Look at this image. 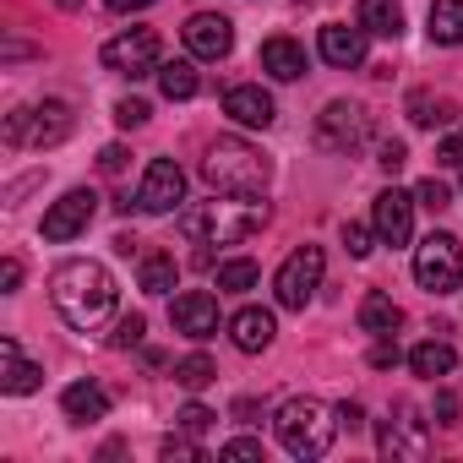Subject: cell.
Listing matches in <instances>:
<instances>
[{
  "label": "cell",
  "instance_id": "cell-18",
  "mask_svg": "<svg viewBox=\"0 0 463 463\" xmlns=\"http://www.w3.org/2000/svg\"><path fill=\"white\" fill-rule=\"evenodd\" d=\"M39 382H44V365L23 360L17 338H0V387H6L12 398H23V392H33Z\"/></svg>",
  "mask_w": 463,
  "mask_h": 463
},
{
  "label": "cell",
  "instance_id": "cell-19",
  "mask_svg": "<svg viewBox=\"0 0 463 463\" xmlns=\"http://www.w3.org/2000/svg\"><path fill=\"white\" fill-rule=\"evenodd\" d=\"M61 409H66V420L93 425V420H104V414H109V392H104L99 382H71V387L61 392Z\"/></svg>",
  "mask_w": 463,
  "mask_h": 463
},
{
  "label": "cell",
  "instance_id": "cell-37",
  "mask_svg": "<svg viewBox=\"0 0 463 463\" xmlns=\"http://www.w3.org/2000/svg\"><path fill=\"white\" fill-rule=\"evenodd\" d=\"M218 452H223V458H262V441H251V436H235V441H223Z\"/></svg>",
  "mask_w": 463,
  "mask_h": 463
},
{
  "label": "cell",
  "instance_id": "cell-3",
  "mask_svg": "<svg viewBox=\"0 0 463 463\" xmlns=\"http://www.w3.org/2000/svg\"><path fill=\"white\" fill-rule=\"evenodd\" d=\"M273 430H279V441H284L289 458H322L344 425H338V409H327L322 398H289L279 409Z\"/></svg>",
  "mask_w": 463,
  "mask_h": 463
},
{
  "label": "cell",
  "instance_id": "cell-10",
  "mask_svg": "<svg viewBox=\"0 0 463 463\" xmlns=\"http://www.w3.org/2000/svg\"><path fill=\"white\" fill-rule=\"evenodd\" d=\"M93 213H99V196L88 191V185H77V191H66L50 213H44V241H55V246H66V241H77V235H88V223H93Z\"/></svg>",
  "mask_w": 463,
  "mask_h": 463
},
{
  "label": "cell",
  "instance_id": "cell-29",
  "mask_svg": "<svg viewBox=\"0 0 463 463\" xmlns=\"http://www.w3.org/2000/svg\"><path fill=\"white\" fill-rule=\"evenodd\" d=\"M175 382H180L185 392H202L207 382H218V365H213L207 354H185V360L175 365Z\"/></svg>",
  "mask_w": 463,
  "mask_h": 463
},
{
  "label": "cell",
  "instance_id": "cell-44",
  "mask_svg": "<svg viewBox=\"0 0 463 463\" xmlns=\"http://www.w3.org/2000/svg\"><path fill=\"white\" fill-rule=\"evenodd\" d=\"M104 6H109V12H147L153 0H104Z\"/></svg>",
  "mask_w": 463,
  "mask_h": 463
},
{
  "label": "cell",
  "instance_id": "cell-1",
  "mask_svg": "<svg viewBox=\"0 0 463 463\" xmlns=\"http://www.w3.org/2000/svg\"><path fill=\"white\" fill-rule=\"evenodd\" d=\"M50 300H55V311H61L66 327L93 333L99 322H109L120 289H115V279H109L104 262H82V257H77V262H61V268H55V279H50Z\"/></svg>",
  "mask_w": 463,
  "mask_h": 463
},
{
  "label": "cell",
  "instance_id": "cell-6",
  "mask_svg": "<svg viewBox=\"0 0 463 463\" xmlns=\"http://www.w3.org/2000/svg\"><path fill=\"white\" fill-rule=\"evenodd\" d=\"M322 268H327L322 246H300V251H289V262H284V268H279V279H273L279 306H284V311H306V306H311V295L322 289Z\"/></svg>",
  "mask_w": 463,
  "mask_h": 463
},
{
  "label": "cell",
  "instance_id": "cell-38",
  "mask_svg": "<svg viewBox=\"0 0 463 463\" xmlns=\"http://www.w3.org/2000/svg\"><path fill=\"white\" fill-rule=\"evenodd\" d=\"M158 452H164L169 463H175V458H202V447H196V441H185V436H169V441H164Z\"/></svg>",
  "mask_w": 463,
  "mask_h": 463
},
{
  "label": "cell",
  "instance_id": "cell-28",
  "mask_svg": "<svg viewBox=\"0 0 463 463\" xmlns=\"http://www.w3.org/2000/svg\"><path fill=\"white\" fill-rule=\"evenodd\" d=\"M452 115H458V109H452L447 99H430V93H409V120H414V126H425V131H430V126H447Z\"/></svg>",
  "mask_w": 463,
  "mask_h": 463
},
{
  "label": "cell",
  "instance_id": "cell-11",
  "mask_svg": "<svg viewBox=\"0 0 463 463\" xmlns=\"http://www.w3.org/2000/svg\"><path fill=\"white\" fill-rule=\"evenodd\" d=\"M371 223H376L382 246H409L414 241V196L409 191H382L376 207H371Z\"/></svg>",
  "mask_w": 463,
  "mask_h": 463
},
{
  "label": "cell",
  "instance_id": "cell-16",
  "mask_svg": "<svg viewBox=\"0 0 463 463\" xmlns=\"http://www.w3.org/2000/svg\"><path fill=\"white\" fill-rule=\"evenodd\" d=\"M425 425L409 414V409H398V420H382V452L387 458H425Z\"/></svg>",
  "mask_w": 463,
  "mask_h": 463
},
{
  "label": "cell",
  "instance_id": "cell-27",
  "mask_svg": "<svg viewBox=\"0 0 463 463\" xmlns=\"http://www.w3.org/2000/svg\"><path fill=\"white\" fill-rule=\"evenodd\" d=\"M142 289L147 295H175V257L169 251L142 257Z\"/></svg>",
  "mask_w": 463,
  "mask_h": 463
},
{
  "label": "cell",
  "instance_id": "cell-30",
  "mask_svg": "<svg viewBox=\"0 0 463 463\" xmlns=\"http://www.w3.org/2000/svg\"><path fill=\"white\" fill-rule=\"evenodd\" d=\"M371 241H376V223H371V229H365V223H344V246H349V257H371V251H376Z\"/></svg>",
  "mask_w": 463,
  "mask_h": 463
},
{
  "label": "cell",
  "instance_id": "cell-31",
  "mask_svg": "<svg viewBox=\"0 0 463 463\" xmlns=\"http://www.w3.org/2000/svg\"><path fill=\"white\" fill-rule=\"evenodd\" d=\"M414 202H420V207H430V213H441V207H452V191H447V185H441V180L430 175V180H420Z\"/></svg>",
  "mask_w": 463,
  "mask_h": 463
},
{
  "label": "cell",
  "instance_id": "cell-23",
  "mask_svg": "<svg viewBox=\"0 0 463 463\" xmlns=\"http://www.w3.org/2000/svg\"><path fill=\"white\" fill-rule=\"evenodd\" d=\"M360 28L376 39H398L403 33V6L398 0H360Z\"/></svg>",
  "mask_w": 463,
  "mask_h": 463
},
{
  "label": "cell",
  "instance_id": "cell-13",
  "mask_svg": "<svg viewBox=\"0 0 463 463\" xmlns=\"http://www.w3.org/2000/svg\"><path fill=\"white\" fill-rule=\"evenodd\" d=\"M169 322H175L180 338H196V344H202V338L218 333V300H213L207 289H185V295H175Z\"/></svg>",
  "mask_w": 463,
  "mask_h": 463
},
{
  "label": "cell",
  "instance_id": "cell-39",
  "mask_svg": "<svg viewBox=\"0 0 463 463\" xmlns=\"http://www.w3.org/2000/svg\"><path fill=\"white\" fill-rule=\"evenodd\" d=\"M0 289H6V295H17V289H23V262H17V257L0 262Z\"/></svg>",
  "mask_w": 463,
  "mask_h": 463
},
{
  "label": "cell",
  "instance_id": "cell-43",
  "mask_svg": "<svg viewBox=\"0 0 463 463\" xmlns=\"http://www.w3.org/2000/svg\"><path fill=\"white\" fill-rule=\"evenodd\" d=\"M452 420H458V398L441 392V398H436V425H452Z\"/></svg>",
  "mask_w": 463,
  "mask_h": 463
},
{
  "label": "cell",
  "instance_id": "cell-15",
  "mask_svg": "<svg viewBox=\"0 0 463 463\" xmlns=\"http://www.w3.org/2000/svg\"><path fill=\"white\" fill-rule=\"evenodd\" d=\"M365 39H371V33H365L360 23H354V28H349V23H327V28L317 33V50H322L327 66L349 71V66H365Z\"/></svg>",
  "mask_w": 463,
  "mask_h": 463
},
{
  "label": "cell",
  "instance_id": "cell-7",
  "mask_svg": "<svg viewBox=\"0 0 463 463\" xmlns=\"http://www.w3.org/2000/svg\"><path fill=\"white\" fill-rule=\"evenodd\" d=\"M414 279H420V289H430V295H452L458 279H463L458 241H452V235H430V241H420V246H414Z\"/></svg>",
  "mask_w": 463,
  "mask_h": 463
},
{
  "label": "cell",
  "instance_id": "cell-17",
  "mask_svg": "<svg viewBox=\"0 0 463 463\" xmlns=\"http://www.w3.org/2000/svg\"><path fill=\"white\" fill-rule=\"evenodd\" d=\"M273 311H257V306H246V311H235L229 317V338H235V349L241 354H262L268 344H273Z\"/></svg>",
  "mask_w": 463,
  "mask_h": 463
},
{
  "label": "cell",
  "instance_id": "cell-26",
  "mask_svg": "<svg viewBox=\"0 0 463 463\" xmlns=\"http://www.w3.org/2000/svg\"><path fill=\"white\" fill-rule=\"evenodd\" d=\"M257 279H262V268H257L251 257L218 262V289H223V295H246V289H257Z\"/></svg>",
  "mask_w": 463,
  "mask_h": 463
},
{
  "label": "cell",
  "instance_id": "cell-36",
  "mask_svg": "<svg viewBox=\"0 0 463 463\" xmlns=\"http://www.w3.org/2000/svg\"><path fill=\"white\" fill-rule=\"evenodd\" d=\"M436 164H447V169H463V126H458V131H452V137L436 147Z\"/></svg>",
  "mask_w": 463,
  "mask_h": 463
},
{
  "label": "cell",
  "instance_id": "cell-45",
  "mask_svg": "<svg viewBox=\"0 0 463 463\" xmlns=\"http://www.w3.org/2000/svg\"><path fill=\"white\" fill-rule=\"evenodd\" d=\"M61 6H77V0H61Z\"/></svg>",
  "mask_w": 463,
  "mask_h": 463
},
{
  "label": "cell",
  "instance_id": "cell-9",
  "mask_svg": "<svg viewBox=\"0 0 463 463\" xmlns=\"http://www.w3.org/2000/svg\"><path fill=\"white\" fill-rule=\"evenodd\" d=\"M180 202H185V169L175 158H153L142 185H137V207L164 218V213H180Z\"/></svg>",
  "mask_w": 463,
  "mask_h": 463
},
{
  "label": "cell",
  "instance_id": "cell-40",
  "mask_svg": "<svg viewBox=\"0 0 463 463\" xmlns=\"http://www.w3.org/2000/svg\"><path fill=\"white\" fill-rule=\"evenodd\" d=\"M126 158H131V153L115 142V147H104V153H99V169H104V175H120V169H126Z\"/></svg>",
  "mask_w": 463,
  "mask_h": 463
},
{
  "label": "cell",
  "instance_id": "cell-5",
  "mask_svg": "<svg viewBox=\"0 0 463 463\" xmlns=\"http://www.w3.org/2000/svg\"><path fill=\"white\" fill-rule=\"evenodd\" d=\"M158 55H164V39H158L153 28H126L120 39L104 44V66H109L115 77H131V82H137V77H158V66H164Z\"/></svg>",
  "mask_w": 463,
  "mask_h": 463
},
{
  "label": "cell",
  "instance_id": "cell-14",
  "mask_svg": "<svg viewBox=\"0 0 463 463\" xmlns=\"http://www.w3.org/2000/svg\"><path fill=\"white\" fill-rule=\"evenodd\" d=\"M185 50H191L196 61H223L229 50H235V28H229L223 12H196V17L185 23Z\"/></svg>",
  "mask_w": 463,
  "mask_h": 463
},
{
  "label": "cell",
  "instance_id": "cell-41",
  "mask_svg": "<svg viewBox=\"0 0 463 463\" xmlns=\"http://www.w3.org/2000/svg\"><path fill=\"white\" fill-rule=\"evenodd\" d=\"M371 365H376V371H387V365H398V344H387V338H376V349H371Z\"/></svg>",
  "mask_w": 463,
  "mask_h": 463
},
{
  "label": "cell",
  "instance_id": "cell-35",
  "mask_svg": "<svg viewBox=\"0 0 463 463\" xmlns=\"http://www.w3.org/2000/svg\"><path fill=\"white\" fill-rule=\"evenodd\" d=\"M376 164H382L387 175H398V169L409 164V147H403V142H382V147H376Z\"/></svg>",
  "mask_w": 463,
  "mask_h": 463
},
{
  "label": "cell",
  "instance_id": "cell-32",
  "mask_svg": "<svg viewBox=\"0 0 463 463\" xmlns=\"http://www.w3.org/2000/svg\"><path fill=\"white\" fill-rule=\"evenodd\" d=\"M142 333H147V322H142V317H126V322L109 333V349H137V344H142Z\"/></svg>",
  "mask_w": 463,
  "mask_h": 463
},
{
  "label": "cell",
  "instance_id": "cell-21",
  "mask_svg": "<svg viewBox=\"0 0 463 463\" xmlns=\"http://www.w3.org/2000/svg\"><path fill=\"white\" fill-rule=\"evenodd\" d=\"M360 327H365L371 338H392V333L403 327V311L392 306V295H382V289H371V295L360 300Z\"/></svg>",
  "mask_w": 463,
  "mask_h": 463
},
{
  "label": "cell",
  "instance_id": "cell-24",
  "mask_svg": "<svg viewBox=\"0 0 463 463\" xmlns=\"http://www.w3.org/2000/svg\"><path fill=\"white\" fill-rule=\"evenodd\" d=\"M196 88H202V77H196V66H191V61H164V66H158V93H164L169 104L196 99Z\"/></svg>",
  "mask_w": 463,
  "mask_h": 463
},
{
  "label": "cell",
  "instance_id": "cell-42",
  "mask_svg": "<svg viewBox=\"0 0 463 463\" xmlns=\"http://www.w3.org/2000/svg\"><path fill=\"white\" fill-rule=\"evenodd\" d=\"M338 425H344V430H360V425H365V409H360V403H338Z\"/></svg>",
  "mask_w": 463,
  "mask_h": 463
},
{
  "label": "cell",
  "instance_id": "cell-34",
  "mask_svg": "<svg viewBox=\"0 0 463 463\" xmlns=\"http://www.w3.org/2000/svg\"><path fill=\"white\" fill-rule=\"evenodd\" d=\"M147 115H153V109H147L142 99H120V104H115V120H120L126 131H131V126H147Z\"/></svg>",
  "mask_w": 463,
  "mask_h": 463
},
{
  "label": "cell",
  "instance_id": "cell-12",
  "mask_svg": "<svg viewBox=\"0 0 463 463\" xmlns=\"http://www.w3.org/2000/svg\"><path fill=\"white\" fill-rule=\"evenodd\" d=\"M223 115L235 120V126H246V131H268L273 120H279V104H273V93H262L257 82H235L223 93Z\"/></svg>",
  "mask_w": 463,
  "mask_h": 463
},
{
  "label": "cell",
  "instance_id": "cell-22",
  "mask_svg": "<svg viewBox=\"0 0 463 463\" xmlns=\"http://www.w3.org/2000/svg\"><path fill=\"white\" fill-rule=\"evenodd\" d=\"M452 365H458V349H452L447 338H425V344H414V349H409V371H414V376H425V382L447 376Z\"/></svg>",
  "mask_w": 463,
  "mask_h": 463
},
{
  "label": "cell",
  "instance_id": "cell-20",
  "mask_svg": "<svg viewBox=\"0 0 463 463\" xmlns=\"http://www.w3.org/2000/svg\"><path fill=\"white\" fill-rule=\"evenodd\" d=\"M262 71H268L273 82H300V77H306V50H300L295 39H268V44H262Z\"/></svg>",
  "mask_w": 463,
  "mask_h": 463
},
{
  "label": "cell",
  "instance_id": "cell-33",
  "mask_svg": "<svg viewBox=\"0 0 463 463\" xmlns=\"http://www.w3.org/2000/svg\"><path fill=\"white\" fill-rule=\"evenodd\" d=\"M175 420H180V430H191V436H202V430H207V425H213L218 414H213V409H202V403H185V409H180Z\"/></svg>",
  "mask_w": 463,
  "mask_h": 463
},
{
  "label": "cell",
  "instance_id": "cell-25",
  "mask_svg": "<svg viewBox=\"0 0 463 463\" xmlns=\"http://www.w3.org/2000/svg\"><path fill=\"white\" fill-rule=\"evenodd\" d=\"M425 28L436 44H463V0H430Z\"/></svg>",
  "mask_w": 463,
  "mask_h": 463
},
{
  "label": "cell",
  "instance_id": "cell-4",
  "mask_svg": "<svg viewBox=\"0 0 463 463\" xmlns=\"http://www.w3.org/2000/svg\"><path fill=\"white\" fill-rule=\"evenodd\" d=\"M66 131H71V109L61 99H44L33 109L6 115V142L12 147H55V142H66Z\"/></svg>",
  "mask_w": 463,
  "mask_h": 463
},
{
  "label": "cell",
  "instance_id": "cell-8",
  "mask_svg": "<svg viewBox=\"0 0 463 463\" xmlns=\"http://www.w3.org/2000/svg\"><path fill=\"white\" fill-rule=\"evenodd\" d=\"M365 137H371V115L360 104H349V99H333L317 115V147L322 153H354Z\"/></svg>",
  "mask_w": 463,
  "mask_h": 463
},
{
  "label": "cell",
  "instance_id": "cell-2",
  "mask_svg": "<svg viewBox=\"0 0 463 463\" xmlns=\"http://www.w3.org/2000/svg\"><path fill=\"white\" fill-rule=\"evenodd\" d=\"M202 180L218 191V196H241V202H257L273 180V164L262 158V147L241 142V137H218L202 158Z\"/></svg>",
  "mask_w": 463,
  "mask_h": 463
}]
</instances>
